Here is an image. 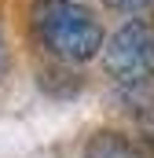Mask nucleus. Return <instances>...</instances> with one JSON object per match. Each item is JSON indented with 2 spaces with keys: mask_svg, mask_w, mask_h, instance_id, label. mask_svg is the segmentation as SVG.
I'll use <instances>...</instances> for the list:
<instances>
[{
  "mask_svg": "<svg viewBox=\"0 0 154 158\" xmlns=\"http://www.w3.org/2000/svg\"><path fill=\"white\" fill-rule=\"evenodd\" d=\"M107 77L117 85H151L154 81V22L151 19H125L99 52Z\"/></svg>",
  "mask_w": 154,
  "mask_h": 158,
  "instance_id": "f03ea898",
  "label": "nucleus"
},
{
  "mask_svg": "<svg viewBox=\"0 0 154 158\" xmlns=\"http://www.w3.org/2000/svg\"><path fill=\"white\" fill-rule=\"evenodd\" d=\"M30 30H33L40 48L66 66H81V63L99 59V52L107 44L103 22L81 0H33Z\"/></svg>",
  "mask_w": 154,
  "mask_h": 158,
  "instance_id": "f257e3e1",
  "label": "nucleus"
},
{
  "mask_svg": "<svg viewBox=\"0 0 154 158\" xmlns=\"http://www.w3.org/2000/svg\"><path fill=\"white\" fill-rule=\"evenodd\" d=\"M110 11H125V15H140V11H147L154 7V0H103Z\"/></svg>",
  "mask_w": 154,
  "mask_h": 158,
  "instance_id": "20e7f679",
  "label": "nucleus"
},
{
  "mask_svg": "<svg viewBox=\"0 0 154 158\" xmlns=\"http://www.w3.org/2000/svg\"><path fill=\"white\" fill-rule=\"evenodd\" d=\"M136 143H128L121 132H95L84 147V158H136Z\"/></svg>",
  "mask_w": 154,
  "mask_h": 158,
  "instance_id": "7ed1b4c3",
  "label": "nucleus"
}]
</instances>
